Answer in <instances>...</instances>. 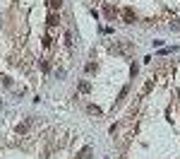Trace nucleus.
Returning a JSON list of instances; mask_svg holds the SVG:
<instances>
[{
	"label": "nucleus",
	"instance_id": "obj_1",
	"mask_svg": "<svg viewBox=\"0 0 180 159\" xmlns=\"http://www.w3.org/2000/svg\"><path fill=\"white\" fill-rule=\"evenodd\" d=\"M123 19H125V24H132L137 17H135V12H132L130 7H125V10H123Z\"/></svg>",
	"mask_w": 180,
	"mask_h": 159
},
{
	"label": "nucleus",
	"instance_id": "obj_2",
	"mask_svg": "<svg viewBox=\"0 0 180 159\" xmlns=\"http://www.w3.org/2000/svg\"><path fill=\"white\" fill-rule=\"evenodd\" d=\"M29 125H31V118H27L24 123H19V125H17V133H27V130H29Z\"/></svg>",
	"mask_w": 180,
	"mask_h": 159
},
{
	"label": "nucleus",
	"instance_id": "obj_3",
	"mask_svg": "<svg viewBox=\"0 0 180 159\" xmlns=\"http://www.w3.org/2000/svg\"><path fill=\"white\" fill-rule=\"evenodd\" d=\"M60 5H63V0H48V7L51 10H60Z\"/></svg>",
	"mask_w": 180,
	"mask_h": 159
},
{
	"label": "nucleus",
	"instance_id": "obj_4",
	"mask_svg": "<svg viewBox=\"0 0 180 159\" xmlns=\"http://www.w3.org/2000/svg\"><path fill=\"white\" fill-rule=\"evenodd\" d=\"M58 22H60V19H58V15H55V12H51V15H48V24H51V27H55Z\"/></svg>",
	"mask_w": 180,
	"mask_h": 159
},
{
	"label": "nucleus",
	"instance_id": "obj_5",
	"mask_svg": "<svg viewBox=\"0 0 180 159\" xmlns=\"http://www.w3.org/2000/svg\"><path fill=\"white\" fill-rule=\"evenodd\" d=\"M87 111L94 113V116H101V109H99V106H94V104H89V106H87Z\"/></svg>",
	"mask_w": 180,
	"mask_h": 159
},
{
	"label": "nucleus",
	"instance_id": "obj_6",
	"mask_svg": "<svg viewBox=\"0 0 180 159\" xmlns=\"http://www.w3.org/2000/svg\"><path fill=\"white\" fill-rule=\"evenodd\" d=\"M79 92H82V94L91 92V84H89V82H79Z\"/></svg>",
	"mask_w": 180,
	"mask_h": 159
},
{
	"label": "nucleus",
	"instance_id": "obj_7",
	"mask_svg": "<svg viewBox=\"0 0 180 159\" xmlns=\"http://www.w3.org/2000/svg\"><path fill=\"white\" fill-rule=\"evenodd\" d=\"M127 92H130V87H123V89H120V94H118V101H123V99L127 96Z\"/></svg>",
	"mask_w": 180,
	"mask_h": 159
},
{
	"label": "nucleus",
	"instance_id": "obj_8",
	"mask_svg": "<svg viewBox=\"0 0 180 159\" xmlns=\"http://www.w3.org/2000/svg\"><path fill=\"white\" fill-rule=\"evenodd\" d=\"M84 70H87V72H94V70H96V63H87V68H84Z\"/></svg>",
	"mask_w": 180,
	"mask_h": 159
},
{
	"label": "nucleus",
	"instance_id": "obj_9",
	"mask_svg": "<svg viewBox=\"0 0 180 159\" xmlns=\"http://www.w3.org/2000/svg\"><path fill=\"white\" fill-rule=\"evenodd\" d=\"M51 44H53V39H51V36H43V46L51 48Z\"/></svg>",
	"mask_w": 180,
	"mask_h": 159
},
{
	"label": "nucleus",
	"instance_id": "obj_10",
	"mask_svg": "<svg viewBox=\"0 0 180 159\" xmlns=\"http://www.w3.org/2000/svg\"><path fill=\"white\" fill-rule=\"evenodd\" d=\"M89 154H91V152H89V147H87V150H82V154H79V159H89Z\"/></svg>",
	"mask_w": 180,
	"mask_h": 159
},
{
	"label": "nucleus",
	"instance_id": "obj_11",
	"mask_svg": "<svg viewBox=\"0 0 180 159\" xmlns=\"http://www.w3.org/2000/svg\"><path fill=\"white\" fill-rule=\"evenodd\" d=\"M171 27H173V29H180V19H173V22H171Z\"/></svg>",
	"mask_w": 180,
	"mask_h": 159
}]
</instances>
